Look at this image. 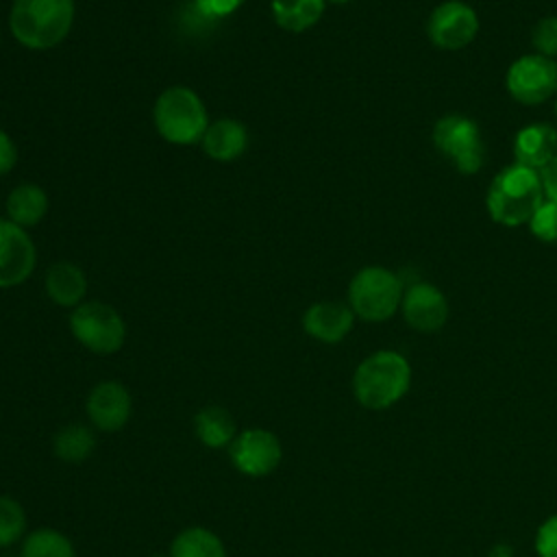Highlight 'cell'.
Instances as JSON below:
<instances>
[{
  "instance_id": "obj_1",
  "label": "cell",
  "mask_w": 557,
  "mask_h": 557,
  "mask_svg": "<svg viewBox=\"0 0 557 557\" xmlns=\"http://www.w3.org/2000/svg\"><path fill=\"white\" fill-rule=\"evenodd\" d=\"M411 385V366L398 350H376L368 355L352 372V396L370 409L383 411L394 407Z\"/></svg>"
},
{
  "instance_id": "obj_2",
  "label": "cell",
  "mask_w": 557,
  "mask_h": 557,
  "mask_svg": "<svg viewBox=\"0 0 557 557\" xmlns=\"http://www.w3.org/2000/svg\"><path fill=\"white\" fill-rule=\"evenodd\" d=\"M544 200L540 172L513 161L492 178L485 207L496 224L513 228L529 224L531 215Z\"/></svg>"
},
{
  "instance_id": "obj_3",
  "label": "cell",
  "mask_w": 557,
  "mask_h": 557,
  "mask_svg": "<svg viewBox=\"0 0 557 557\" xmlns=\"http://www.w3.org/2000/svg\"><path fill=\"white\" fill-rule=\"evenodd\" d=\"M74 15V0H13L9 28L20 46L50 50L67 37Z\"/></svg>"
},
{
  "instance_id": "obj_4",
  "label": "cell",
  "mask_w": 557,
  "mask_h": 557,
  "mask_svg": "<svg viewBox=\"0 0 557 557\" xmlns=\"http://www.w3.org/2000/svg\"><path fill=\"white\" fill-rule=\"evenodd\" d=\"M152 122L168 144L194 146L202 141L209 115L202 98L191 87L172 85L157 96Z\"/></svg>"
},
{
  "instance_id": "obj_5",
  "label": "cell",
  "mask_w": 557,
  "mask_h": 557,
  "mask_svg": "<svg viewBox=\"0 0 557 557\" xmlns=\"http://www.w3.org/2000/svg\"><path fill=\"white\" fill-rule=\"evenodd\" d=\"M403 278L383 265H366L348 283V307L359 320L385 322L403 302Z\"/></svg>"
},
{
  "instance_id": "obj_6",
  "label": "cell",
  "mask_w": 557,
  "mask_h": 557,
  "mask_svg": "<svg viewBox=\"0 0 557 557\" xmlns=\"http://www.w3.org/2000/svg\"><path fill=\"white\" fill-rule=\"evenodd\" d=\"M72 337L96 355H115L126 342L124 318L102 300H85L70 313Z\"/></svg>"
},
{
  "instance_id": "obj_7",
  "label": "cell",
  "mask_w": 557,
  "mask_h": 557,
  "mask_svg": "<svg viewBox=\"0 0 557 557\" xmlns=\"http://www.w3.org/2000/svg\"><path fill=\"white\" fill-rule=\"evenodd\" d=\"M435 148L461 172L476 174L485 161V141L474 120L461 113H446L433 124Z\"/></svg>"
},
{
  "instance_id": "obj_8",
  "label": "cell",
  "mask_w": 557,
  "mask_h": 557,
  "mask_svg": "<svg viewBox=\"0 0 557 557\" xmlns=\"http://www.w3.org/2000/svg\"><path fill=\"white\" fill-rule=\"evenodd\" d=\"M226 450L231 466L250 479H263L272 474L283 461V444L278 435L263 426L239 431Z\"/></svg>"
},
{
  "instance_id": "obj_9",
  "label": "cell",
  "mask_w": 557,
  "mask_h": 557,
  "mask_svg": "<svg viewBox=\"0 0 557 557\" xmlns=\"http://www.w3.org/2000/svg\"><path fill=\"white\" fill-rule=\"evenodd\" d=\"M509 96L527 107L546 102L557 91V63L555 59L537 52L518 57L505 76Z\"/></svg>"
},
{
  "instance_id": "obj_10",
  "label": "cell",
  "mask_w": 557,
  "mask_h": 557,
  "mask_svg": "<svg viewBox=\"0 0 557 557\" xmlns=\"http://www.w3.org/2000/svg\"><path fill=\"white\" fill-rule=\"evenodd\" d=\"M479 33V15L463 0H446L437 4L426 22V35L435 48L461 50L474 41Z\"/></svg>"
},
{
  "instance_id": "obj_11",
  "label": "cell",
  "mask_w": 557,
  "mask_h": 557,
  "mask_svg": "<svg viewBox=\"0 0 557 557\" xmlns=\"http://www.w3.org/2000/svg\"><path fill=\"white\" fill-rule=\"evenodd\" d=\"M85 413L96 431L117 433L133 416V396L128 387L115 379L100 381L85 398Z\"/></svg>"
},
{
  "instance_id": "obj_12",
  "label": "cell",
  "mask_w": 557,
  "mask_h": 557,
  "mask_svg": "<svg viewBox=\"0 0 557 557\" xmlns=\"http://www.w3.org/2000/svg\"><path fill=\"white\" fill-rule=\"evenodd\" d=\"M37 250L26 233L9 218H0V289L22 285L35 270Z\"/></svg>"
},
{
  "instance_id": "obj_13",
  "label": "cell",
  "mask_w": 557,
  "mask_h": 557,
  "mask_svg": "<svg viewBox=\"0 0 557 557\" xmlns=\"http://www.w3.org/2000/svg\"><path fill=\"white\" fill-rule=\"evenodd\" d=\"M400 311L405 322L418 333H435L448 320V300L435 285L426 281H413L403 292Z\"/></svg>"
},
{
  "instance_id": "obj_14",
  "label": "cell",
  "mask_w": 557,
  "mask_h": 557,
  "mask_svg": "<svg viewBox=\"0 0 557 557\" xmlns=\"http://www.w3.org/2000/svg\"><path fill=\"white\" fill-rule=\"evenodd\" d=\"M355 313L348 302L320 300L302 313V331L322 344H339L355 326Z\"/></svg>"
},
{
  "instance_id": "obj_15",
  "label": "cell",
  "mask_w": 557,
  "mask_h": 557,
  "mask_svg": "<svg viewBox=\"0 0 557 557\" xmlns=\"http://www.w3.org/2000/svg\"><path fill=\"white\" fill-rule=\"evenodd\" d=\"M557 154V131L546 122H531L522 126L513 137V159L516 163L542 170Z\"/></svg>"
},
{
  "instance_id": "obj_16",
  "label": "cell",
  "mask_w": 557,
  "mask_h": 557,
  "mask_svg": "<svg viewBox=\"0 0 557 557\" xmlns=\"http://www.w3.org/2000/svg\"><path fill=\"white\" fill-rule=\"evenodd\" d=\"M200 146L213 161H235L248 146V128L235 117H220L207 126Z\"/></svg>"
},
{
  "instance_id": "obj_17",
  "label": "cell",
  "mask_w": 557,
  "mask_h": 557,
  "mask_svg": "<svg viewBox=\"0 0 557 557\" xmlns=\"http://www.w3.org/2000/svg\"><path fill=\"white\" fill-rule=\"evenodd\" d=\"M44 287L48 298L65 309H74L85 302L87 294V276L85 272L72 261H57L48 268Z\"/></svg>"
},
{
  "instance_id": "obj_18",
  "label": "cell",
  "mask_w": 557,
  "mask_h": 557,
  "mask_svg": "<svg viewBox=\"0 0 557 557\" xmlns=\"http://www.w3.org/2000/svg\"><path fill=\"white\" fill-rule=\"evenodd\" d=\"M239 429L233 413L220 405H207L194 413V435L207 448H228Z\"/></svg>"
},
{
  "instance_id": "obj_19",
  "label": "cell",
  "mask_w": 557,
  "mask_h": 557,
  "mask_svg": "<svg viewBox=\"0 0 557 557\" xmlns=\"http://www.w3.org/2000/svg\"><path fill=\"white\" fill-rule=\"evenodd\" d=\"M48 213V194L37 183H20L7 196V218L22 228L37 226Z\"/></svg>"
},
{
  "instance_id": "obj_20",
  "label": "cell",
  "mask_w": 557,
  "mask_h": 557,
  "mask_svg": "<svg viewBox=\"0 0 557 557\" xmlns=\"http://www.w3.org/2000/svg\"><path fill=\"white\" fill-rule=\"evenodd\" d=\"M96 446H98V437L91 424L70 422V424H63L52 435V453L57 459L65 463L87 461L94 455Z\"/></svg>"
},
{
  "instance_id": "obj_21",
  "label": "cell",
  "mask_w": 557,
  "mask_h": 557,
  "mask_svg": "<svg viewBox=\"0 0 557 557\" xmlns=\"http://www.w3.org/2000/svg\"><path fill=\"white\" fill-rule=\"evenodd\" d=\"M326 0H270V11L278 28L287 33H305L324 15Z\"/></svg>"
},
{
  "instance_id": "obj_22",
  "label": "cell",
  "mask_w": 557,
  "mask_h": 557,
  "mask_svg": "<svg viewBox=\"0 0 557 557\" xmlns=\"http://www.w3.org/2000/svg\"><path fill=\"white\" fill-rule=\"evenodd\" d=\"M168 557H228L218 533L207 527H187L170 542Z\"/></svg>"
},
{
  "instance_id": "obj_23",
  "label": "cell",
  "mask_w": 557,
  "mask_h": 557,
  "mask_svg": "<svg viewBox=\"0 0 557 557\" xmlns=\"http://www.w3.org/2000/svg\"><path fill=\"white\" fill-rule=\"evenodd\" d=\"M20 557H76V546L63 531L39 527L22 540Z\"/></svg>"
},
{
  "instance_id": "obj_24",
  "label": "cell",
  "mask_w": 557,
  "mask_h": 557,
  "mask_svg": "<svg viewBox=\"0 0 557 557\" xmlns=\"http://www.w3.org/2000/svg\"><path fill=\"white\" fill-rule=\"evenodd\" d=\"M28 533V516L24 505L7 494H0V548L22 544Z\"/></svg>"
},
{
  "instance_id": "obj_25",
  "label": "cell",
  "mask_w": 557,
  "mask_h": 557,
  "mask_svg": "<svg viewBox=\"0 0 557 557\" xmlns=\"http://www.w3.org/2000/svg\"><path fill=\"white\" fill-rule=\"evenodd\" d=\"M529 231L533 233V237H537L540 242L546 244H555L557 242V202L553 200H544L535 213L529 220Z\"/></svg>"
},
{
  "instance_id": "obj_26",
  "label": "cell",
  "mask_w": 557,
  "mask_h": 557,
  "mask_svg": "<svg viewBox=\"0 0 557 557\" xmlns=\"http://www.w3.org/2000/svg\"><path fill=\"white\" fill-rule=\"evenodd\" d=\"M531 44L537 54L548 57V59L557 57V17L555 15L542 17L535 24V28L531 33Z\"/></svg>"
},
{
  "instance_id": "obj_27",
  "label": "cell",
  "mask_w": 557,
  "mask_h": 557,
  "mask_svg": "<svg viewBox=\"0 0 557 557\" xmlns=\"http://www.w3.org/2000/svg\"><path fill=\"white\" fill-rule=\"evenodd\" d=\"M537 557H557V513L548 516L535 531Z\"/></svg>"
},
{
  "instance_id": "obj_28",
  "label": "cell",
  "mask_w": 557,
  "mask_h": 557,
  "mask_svg": "<svg viewBox=\"0 0 557 557\" xmlns=\"http://www.w3.org/2000/svg\"><path fill=\"white\" fill-rule=\"evenodd\" d=\"M246 0H191L194 9L205 20H224L233 15Z\"/></svg>"
},
{
  "instance_id": "obj_29",
  "label": "cell",
  "mask_w": 557,
  "mask_h": 557,
  "mask_svg": "<svg viewBox=\"0 0 557 557\" xmlns=\"http://www.w3.org/2000/svg\"><path fill=\"white\" fill-rule=\"evenodd\" d=\"M17 163V148L15 141L9 137L7 131L0 128V176L9 174Z\"/></svg>"
},
{
  "instance_id": "obj_30",
  "label": "cell",
  "mask_w": 557,
  "mask_h": 557,
  "mask_svg": "<svg viewBox=\"0 0 557 557\" xmlns=\"http://www.w3.org/2000/svg\"><path fill=\"white\" fill-rule=\"evenodd\" d=\"M542 187H544V198L557 202V154L550 159L548 165L540 170Z\"/></svg>"
},
{
  "instance_id": "obj_31",
  "label": "cell",
  "mask_w": 557,
  "mask_h": 557,
  "mask_svg": "<svg viewBox=\"0 0 557 557\" xmlns=\"http://www.w3.org/2000/svg\"><path fill=\"white\" fill-rule=\"evenodd\" d=\"M485 557H513V548L507 542H498L487 550Z\"/></svg>"
},
{
  "instance_id": "obj_32",
  "label": "cell",
  "mask_w": 557,
  "mask_h": 557,
  "mask_svg": "<svg viewBox=\"0 0 557 557\" xmlns=\"http://www.w3.org/2000/svg\"><path fill=\"white\" fill-rule=\"evenodd\" d=\"M326 2H333V4H346V2H350V0H326Z\"/></svg>"
},
{
  "instance_id": "obj_33",
  "label": "cell",
  "mask_w": 557,
  "mask_h": 557,
  "mask_svg": "<svg viewBox=\"0 0 557 557\" xmlns=\"http://www.w3.org/2000/svg\"><path fill=\"white\" fill-rule=\"evenodd\" d=\"M152 557H168V553H165V555H163V553H154Z\"/></svg>"
},
{
  "instance_id": "obj_34",
  "label": "cell",
  "mask_w": 557,
  "mask_h": 557,
  "mask_svg": "<svg viewBox=\"0 0 557 557\" xmlns=\"http://www.w3.org/2000/svg\"><path fill=\"white\" fill-rule=\"evenodd\" d=\"M555 115H557V102H555Z\"/></svg>"
}]
</instances>
